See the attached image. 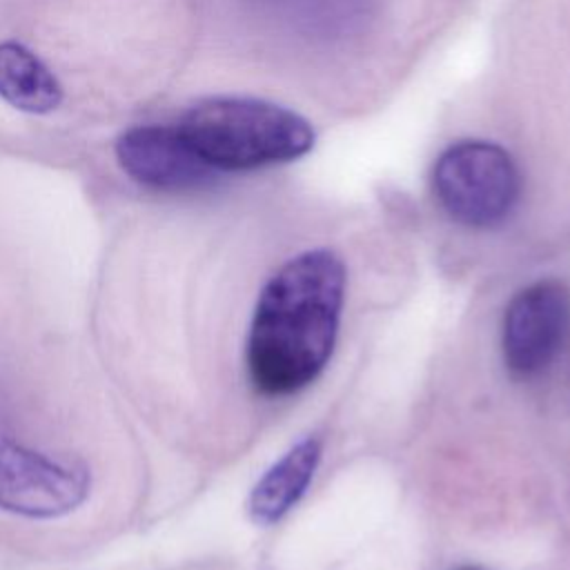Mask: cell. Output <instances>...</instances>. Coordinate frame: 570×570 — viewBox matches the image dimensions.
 I'll return each mask as SVG.
<instances>
[{"label": "cell", "instance_id": "cell-8", "mask_svg": "<svg viewBox=\"0 0 570 570\" xmlns=\"http://www.w3.org/2000/svg\"><path fill=\"white\" fill-rule=\"evenodd\" d=\"M0 98L27 114H49L62 100L53 71L24 45L0 42Z\"/></svg>", "mask_w": 570, "mask_h": 570}, {"label": "cell", "instance_id": "cell-6", "mask_svg": "<svg viewBox=\"0 0 570 570\" xmlns=\"http://www.w3.org/2000/svg\"><path fill=\"white\" fill-rule=\"evenodd\" d=\"M120 167L140 185L160 191H191L216 180L212 169L171 125H140L116 140Z\"/></svg>", "mask_w": 570, "mask_h": 570}, {"label": "cell", "instance_id": "cell-10", "mask_svg": "<svg viewBox=\"0 0 570 570\" xmlns=\"http://www.w3.org/2000/svg\"><path fill=\"white\" fill-rule=\"evenodd\" d=\"M456 570H483V568H479V566H461Z\"/></svg>", "mask_w": 570, "mask_h": 570}, {"label": "cell", "instance_id": "cell-7", "mask_svg": "<svg viewBox=\"0 0 570 570\" xmlns=\"http://www.w3.org/2000/svg\"><path fill=\"white\" fill-rule=\"evenodd\" d=\"M323 443L318 436H305L292 445L252 488L247 514L258 525L281 521L305 494L318 461Z\"/></svg>", "mask_w": 570, "mask_h": 570}, {"label": "cell", "instance_id": "cell-2", "mask_svg": "<svg viewBox=\"0 0 570 570\" xmlns=\"http://www.w3.org/2000/svg\"><path fill=\"white\" fill-rule=\"evenodd\" d=\"M176 127L216 171H247L292 163L305 156L316 138L301 114L240 96L205 98L191 105Z\"/></svg>", "mask_w": 570, "mask_h": 570}, {"label": "cell", "instance_id": "cell-9", "mask_svg": "<svg viewBox=\"0 0 570 570\" xmlns=\"http://www.w3.org/2000/svg\"><path fill=\"white\" fill-rule=\"evenodd\" d=\"M285 13L294 27L318 33H341L358 16L361 0H263Z\"/></svg>", "mask_w": 570, "mask_h": 570}, {"label": "cell", "instance_id": "cell-1", "mask_svg": "<svg viewBox=\"0 0 570 570\" xmlns=\"http://www.w3.org/2000/svg\"><path fill=\"white\" fill-rule=\"evenodd\" d=\"M345 281V265L334 252L309 249L265 283L245 347L258 392L294 394L323 372L338 336Z\"/></svg>", "mask_w": 570, "mask_h": 570}, {"label": "cell", "instance_id": "cell-4", "mask_svg": "<svg viewBox=\"0 0 570 570\" xmlns=\"http://www.w3.org/2000/svg\"><path fill=\"white\" fill-rule=\"evenodd\" d=\"M87 494V468L18 441L0 399V510L27 519H56L76 510Z\"/></svg>", "mask_w": 570, "mask_h": 570}, {"label": "cell", "instance_id": "cell-5", "mask_svg": "<svg viewBox=\"0 0 570 570\" xmlns=\"http://www.w3.org/2000/svg\"><path fill=\"white\" fill-rule=\"evenodd\" d=\"M570 325V292L543 278L519 289L503 314L501 350L505 367L521 379L537 376L559 354Z\"/></svg>", "mask_w": 570, "mask_h": 570}, {"label": "cell", "instance_id": "cell-3", "mask_svg": "<svg viewBox=\"0 0 570 570\" xmlns=\"http://www.w3.org/2000/svg\"><path fill=\"white\" fill-rule=\"evenodd\" d=\"M432 189L443 212L465 227H494L519 203L521 174L497 142L459 140L432 167Z\"/></svg>", "mask_w": 570, "mask_h": 570}]
</instances>
